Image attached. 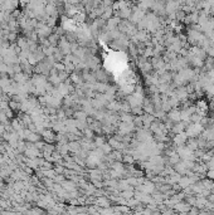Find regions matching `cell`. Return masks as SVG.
<instances>
[{
    "label": "cell",
    "instance_id": "cell-1",
    "mask_svg": "<svg viewBox=\"0 0 214 215\" xmlns=\"http://www.w3.org/2000/svg\"><path fill=\"white\" fill-rule=\"evenodd\" d=\"M68 148H69V151H72V152H78V151L81 150V145H79V142L72 141V142L68 143Z\"/></svg>",
    "mask_w": 214,
    "mask_h": 215
},
{
    "label": "cell",
    "instance_id": "cell-2",
    "mask_svg": "<svg viewBox=\"0 0 214 215\" xmlns=\"http://www.w3.org/2000/svg\"><path fill=\"white\" fill-rule=\"evenodd\" d=\"M120 119L122 122H134V117L130 115V113H122L120 116Z\"/></svg>",
    "mask_w": 214,
    "mask_h": 215
}]
</instances>
